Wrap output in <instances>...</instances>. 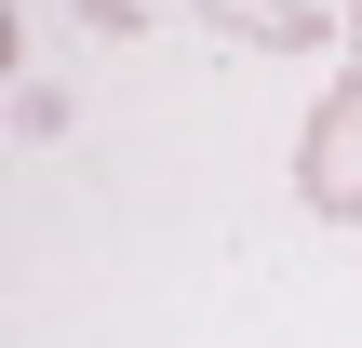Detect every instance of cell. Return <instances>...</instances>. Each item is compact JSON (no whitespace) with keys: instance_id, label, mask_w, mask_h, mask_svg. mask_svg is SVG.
<instances>
[{"instance_id":"6da1fadb","label":"cell","mask_w":362,"mask_h":348,"mask_svg":"<svg viewBox=\"0 0 362 348\" xmlns=\"http://www.w3.org/2000/svg\"><path fill=\"white\" fill-rule=\"evenodd\" d=\"M296 201H309L322 228H362V67L322 80V107H309V134H296Z\"/></svg>"},{"instance_id":"7a4b0ae2","label":"cell","mask_w":362,"mask_h":348,"mask_svg":"<svg viewBox=\"0 0 362 348\" xmlns=\"http://www.w3.org/2000/svg\"><path fill=\"white\" fill-rule=\"evenodd\" d=\"M188 13L242 54H322V0H188Z\"/></svg>"},{"instance_id":"3957f363","label":"cell","mask_w":362,"mask_h":348,"mask_svg":"<svg viewBox=\"0 0 362 348\" xmlns=\"http://www.w3.org/2000/svg\"><path fill=\"white\" fill-rule=\"evenodd\" d=\"M349 40H362V0H349Z\"/></svg>"}]
</instances>
